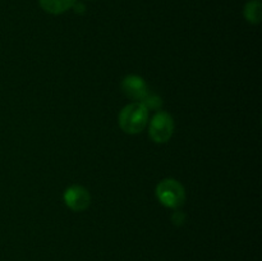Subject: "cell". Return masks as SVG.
I'll return each mask as SVG.
<instances>
[{"label": "cell", "mask_w": 262, "mask_h": 261, "mask_svg": "<svg viewBox=\"0 0 262 261\" xmlns=\"http://www.w3.org/2000/svg\"><path fill=\"white\" fill-rule=\"evenodd\" d=\"M148 123V109L142 102L127 105L119 114V125L125 133L136 135L145 129Z\"/></svg>", "instance_id": "cell-1"}, {"label": "cell", "mask_w": 262, "mask_h": 261, "mask_svg": "<svg viewBox=\"0 0 262 261\" xmlns=\"http://www.w3.org/2000/svg\"><path fill=\"white\" fill-rule=\"evenodd\" d=\"M156 196L164 206L179 207L186 200V192L176 179H164L156 187Z\"/></svg>", "instance_id": "cell-2"}, {"label": "cell", "mask_w": 262, "mask_h": 261, "mask_svg": "<svg viewBox=\"0 0 262 261\" xmlns=\"http://www.w3.org/2000/svg\"><path fill=\"white\" fill-rule=\"evenodd\" d=\"M174 132V120L168 113L160 112L150 122L148 135L151 140L156 143H164L170 140Z\"/></svg>", "instance_id": "cell-3"}, {"label": "cell", "mask_w": 262, "mask_h": 261, "mask_svg": "<svg viewBox=\"0 0 262 261\" xmlns=\"http://www.w3.org/2000/svg\"><path fill=\"white\" fill-rule=\"evenodd\" d=\"M91 196L82 186H72L64 193V202L74 211H83L90 206Z\"/></svg>", "instance_id": "cell-4"}, {"label": "cell", "mask_w": 262, "mask_h": 261, "mask_svg": "<svg viewBox=\"0 0 262 261\" xmlns=\"http://www.w3.org/2000/svg\"><path fill=\"white\" fill-rule=\"evenodd\" d=\"M122 89L123 92L127 95L130 99L136 100L137 102H141L148 94L147 84L143 81L141 77L135 76H127L122 82Z\"/></svg>", "instance_id": "cell-5"}, {"label": "cell", "mask_w": 262, "mask_h": 261, "mask_svg": "<svg viewBox=\"0 0 262 261\" xmlns=\"http://www.w3.org/2000/svg\"><path fill=\"white\" fill-rule=\"evenodd\" d=\"M41 8L50 14H61L73 8L77 0H38Z\"/></svg>", "instance_id": "cell-6"}, {"label": "cell", "mask_w": 262, "mask_h": 261, "mask_svg": "<svg viewBox=\"0 0 262 261\" xmlns=\"http://www.w3.org/2000/svg\"><path fill=\"white\" fill-rule=\"evenodd\" d=\"M245 18L252 25H257L261 20V0H250L243 10Z\"/></svg>", "instance_id": "cell-7"}, {"label": "cell", "mask_w": 262, "mask_h": 261, "mask_svg": "<svg viewBox=\"0 0 262 261\" xmlns=\"http://www.w3.org/2000/svg\"><path fill=\"white\" fill-rule=\"evenodd\" d=\"M141 102H142L147 109H158V107L161 105L160 97L155 96V95H151L150 92H148L147 96H146Z\"/></svg>", "instance_id": "cell-8"}]
</instances>
